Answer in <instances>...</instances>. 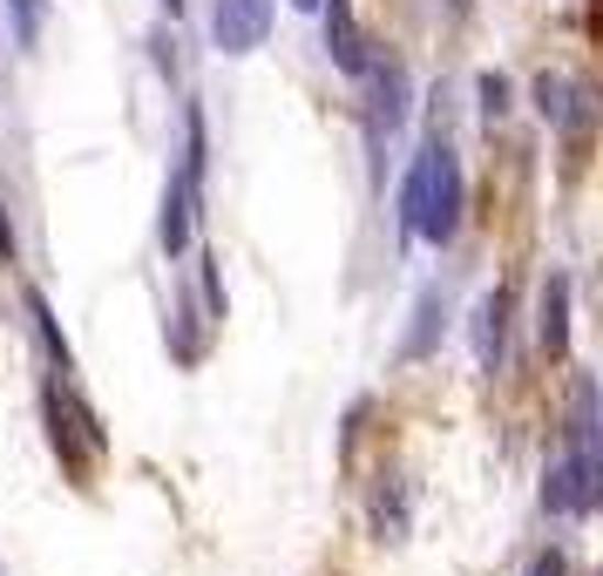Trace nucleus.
I'll use <instances>...</instances> for the list:
<instances>
[{
	"label": "nucleus",
	"instance_id": "nucleus-1",
	"mask_svg": "<svg viewBox=\"0 0 603 576\" xmlns=\"http://www.w3.org/2000/svg\"><path fill=\"white\" fill-rule=\"evenodd\" d=\"M461 211H468L461 157H455V143L440 129H427L421 149H414V163H407V183H400V224H407V238L440 251V245H455Z\"/></svg>",
	"mask_w": 603,
	"mask_h": 576
},
{
	"label": "nucleus",
	"instance_id": "nucleus-2",
	"mask_svg": "<svg viewBox=\"0 0 603 576\" xmlns=\"http://www.w3.org/2000/svg\"><path fill=\"white\" fill-rule=\"evenodd\" d=\"M42 414H48V434H55V454L68 461L75 475H89L96 461L109 454V434H102V420H96V414H89L82 400H75V387H68L62 373H55L48 387H42Z\"/></svg>",
	"mask_w": 603,
	"mask_h": 576
},
{
	"label": "nucleus",
	"instance_id": "nucleus-3",
	"mask_svg": "<svg viewBox=\"0 0 603 576\" xmlns=\"http://www.w3.org/2000/svg\"><path fill=\"white\" fill-rule=\"evenodd\" d=\"M359 82L373 89V102H367V136H373V149H380V143L400 136V123H407V95H414V82H407V68H400V61H380V55H373V68L359 75Z\"/></svg>",
	"mask_w": 603,
	"mask_h": 576
},
{
	"label": "nucleus",
	"instance_id": "nucleus-4",
	"mask_svg": "<svg viewBox=\"0 0 603 576\" xmlns=\"http://www.w3.org/2000/svg\"><path fill=\"white\" fill-rule=\"evenodd\" d=\"M536 115H543L549 129H562V136H590L596 95L583 82H570V75H536Z\"/></svg>",
	"mask_w": 603,
	"mask_h": 576
},
{
	"label": "nucleus",
	"instance_id": "nucleus-5",
	"mask_svg": "<svg viewBox=\"0 0 603 576\" xmlns=\"http://www.w3.org/2000/svg\"><path fill=\"white\" fill-rule=\"evenodd\" d=\"M596 461L590 454H562L556 461V468L543 475V509L549 516H590L596 509Z\"/></svg>",
	"mask_w": 603,
	"mask_h": 576
},
{
	"label": "nucleus",
	"instance_id": "nucleus-6",
	"mask_svg": "<svg viewBox=\"0 0 603 576\" xmlns=\"http://www.w3.org/2000/svg\"><path fill=\"white\" fill-rule=\"evenodd\" d=\"M265 34H271V0H217V8H211V42L224 55L265 48Z\"/></svg>",
	"mask_w": 603,
	"mask_h": 576
},
{
	"label": "nucleus",
	"instance_id": "nucleus-7",
	"mask_svg": "<svg viewBox=\"0 0 603 576\" xmlns=\"http://www.w3.org/2000/svg\"><path fill=\"white\" fill-rule=\"evenodd\" d=\"M319 14H326V55L339 75H367L373 68V48H367V34H359V14H353V0H319Z\"/></svg>",
	"mask_w": 603,
	"mask_h": 576
},
{
	"label": "nucleus",
	"instance_id": "nucleus-8",
	"mask_svg": "<svg viewBox=\"0 0 603 576\" xmlns=\"http://www.w3.org/2000/svg\"><path fill=\"white\" fill-rule=\"evenodd\" d=\"M570 272H549L543 279V305H536V339H543V353L562 360L570 353Z\"/></svg>",
	"mask_w": 603,
	"mask_h": 576
},
{
	"label": "nucleus",
	"instance_id": "nucleus-9",
	"mask_svg": "<svg viewBox=\"0 0 603 576\" xmlns=\"http://www.w3.org/2000/svg\"><path fill=\"white\" fill-rule=\"evenodd\" d=\"M474 366L481 373H495L502 366V346H509V292L495 285V292H481V305H474Z\"/></svg>",
	"mask_w": 603,
	"mask_h": 576
},
{
	"label": "nucleus",
	"instance_id": "nucleus-10",
	"mask_svg": "<svg viewBox=\"0 0 603 576\" xmlns=\"http://www.w3.org/2000/svg\"><path fill=\"white\" fill-rule=\"evenodd\" d=\"M440 326H448V298L440 292H421L414 298V326H407V339H400V360H434L440 353Z\"/></svg>",
	"mask_w": 603,
	"mask_h": 576
},
{
	"label": "nucleus",
	"instance_id": "nucleus-11",
	"mask_svg": "<svg viewBox=\"0 0 603 576\" xmlns=\"http://www.w3.org/2000/svg\"><path fill=\"white\" fill-rule=\"evenodd\" d=\"M190 230H197V197L170 177L164 183V217H156V245H164L170 258H183L190 251Z\"/></svg>",
	"mask_w": 603,
	"mask_h": 576
},
{
	"label": "nucleus",
	"instance_id": "nucleus-12",
	"mask_svg": "<svg viewBox=\"0 0 603 576\" xmlns=\"http://www.w3.org/2000/svg\"><path fill=\"white\" fill-rule=\"evenodd\" d=\"M570 454L596 461V380L590 373L570 380Z\"/></svg>",
	"mask_w": 603,
	"mask_h": 576
},
{
	"label": "nucleus",
	"instance_id": "nucleus-13",
	"mask_svg": "<svg viewBox=\"0 0 603 576\" xmlns=\"http://www.w3.org/2000/svg\"><path fill=\"white\" fill-rule=\"evenodd\" d=\"M27 319H34V339L48 346V366L68 380V373H75V353H68V339H62V319H55V305H48L42 292H27Z\"/></svg>",
	"mask_w": 603,
	"mask_h": 576
},
{
	"label": "nucleus",
	"instance_id": "nucleus-14",
	"mask_svg": "<svg viewBox=\"0 0 603 576\" xmlns=\"http://www.w3.org/2000/svg\"><path fill=\"white\" fill-rule=\"evenodd\" d=\"M14 21V48H34L42 42V27H48V0H0Z\"/></svg>",
	"mask_w": 603,
	"mask_h": 576
},
{
	"label": "nucleus",
	"instance_id": "nucleus-15",
	"mask_svg": "<svg viewBox=\"0 0 603 576\" xmlns=\"http://www.w3.org/2000/svg\"><path fill=\"white\" fill-rule=\"evenodd\" d=\"M197 285H204V313L224 319V279H217V258L211 251H197Z\"/></svg>",
	"mask_w": 603,
	"mask_h": 576
},
{
	"label": "nucleus",
	"instance_id": "nucleus-16",
	"mask_svg": "<svg viewBox=\"0 0 603 576\" xmlns=\"http://www.w3.org/2000/svg\"><path fill=\"white\" fill-rule=\"evenodd\" d=\"M481 115H489V123L509 115V82H502V75H481Z\"/></svg>",
	"mask_w": 603,
	"mask_h": 576
},
{
	"label": "nucleus",
	"instance_id": "nucleus-17",
	"mask_svg": "<svg viewBox=\"0 0 603 576\" xmlns=\"http://www.w3.org/2000/svg\"><path fill=\"white\" fill-rule=\"evenodd\" d=\"M522 576H570V563H562V550H543V556H529Z\"/></svg>",
	"mask_w": 603,
	"mask_h": 576
},
{
	"label": "nucleus",
	"instance_id": "nucleus-18",
	"mask_svg": "<svg viewBox=\"0 0 603 576\" xmlns=\"http://www.w3.org/2000/svg\"><path fill=\"white\" fill-rule=\"evenodd\" d=\"M0 264H14V230H8V211H0Z\"/></svg>",
	"mask_w": 603,
	"mask_h": 576
},
{
	"label": "nucleus",
	"instance_id": "nucleus-19",
	"mask_svg": "<svg viewBox=\"0 0 603 576\" xmlns=\"http://www.w3.org/2000/svg\"><path fill=\"white\" fill-rule=\"evenodd\" d=\"M468 8H474V0H448V14H455V21H468Z\"/></svg>",
	"mask_w": 603,
	"mask_h": 576
},
{
	"label": "nucleus",
	"instance_id": "nucleus-20",
	"mask_svg": "<svg viewBox=\"0 0 603 576\" xmlns=\"http://www.w3.org/2000/svg\"><path fill=\"white\" fill-rule=\"evenodd\" d=\"M292 8H299V14H319V0H292Z\"/></svg>",
	"mask_w": 603,
	"mask_h": 576
},
{
	"label": "nucleus",
	"instance_id": "nucleus-21",
	"mask_svg": "<svg viewBox=\"0 0 603 576\" xmlns=\"http://www.w3.org/2000/svg\"><path fill=\"white\" fill-rule=\"evenodd\" d=\"M164 8H170V21H177V14H183V0H164Z\"/></svg>",
	"mask_w": 603,
	"mask_h": 576
}]
</instances>
